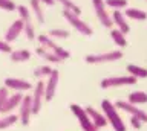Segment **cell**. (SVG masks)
Returning <instances> with one entry per match:
<instances>
[{
  "label": "cell",
  "instance_id": "4316f807",
  "mask_svg": "<svg viewBox=\"0 0 147 131\" xmlns=\"http://www.w3.org/2000/svg\"><path fill=\"white\" fill-rule=\"evenodd\" d=\"M48 35L54 40H64V38H69L71 37V32L67 29H60V28H54V29H49Z\"/></svg>",
  "mask_w": 147,
  "mask_h": 131
},
{
  "label": "cell",
  "instance_id": "3957f363",
  "mask_svg": "<svg viewBox=\"0 0 147 131\" xmlns=\"http://www.w3.org/2000/svg\"><path fill=\"white\" fill-rule=\"evenodd\" d=\"M17 11H18V15H20V20L23 21V32H25L26 38L29 41L35 40V26H34V21H32L34 17H32L31 11L25 5H18Z\"/></svg>",
  "mask_w": 147,
  "mask_h": 131
},
{
  "label": "cell",
  "instance_id": "d6986e66",
  "mask_svg": "<svg viewBox=\"0 0 147 131\" xmlns=\"http://www.w3.org/2000/svg\"><path fill=\"white\" fill-rule=\"evenodd\" d=\"M35 52H37V55H38L40 58H43L45 61H48L49 64H60L61 63V60L55 55L54 52H51V51H48V49H45V47H37L35 49Z\"/></svg>",
  "mask_w": 147,
  "mask_h": 131
},
{
  "label": "cell",
  "instance_id": "484cf974",
  "mask_svg": "<svg viewBox=\"0 0 147 131\" xmlns=\"http://www.w3.org/2000/svg\"><path fill=\"white\" fill-rule=\"evenodd\" d=\"M18 120V114H5L0 117V130H6L9 126H14Z\"/></svg>",
  "mask_w": 147,
  "mask_h": 131
},
{
  "label": "cell",
  "instance_id": "8fae6325",
  "mask_svg": "<svg viewBox=\"0 0 147 131\" xmlns=\"http://www.w3.org/2000/svg\"><path fill=\"white\" fill-rule=\"evenodd\" d=\"M58 81H60V72L57 69H54L52 73L48 76V79L45 82V101H52L54 99L57 87H58Z\"/></svg>",
  "mask_w": 147,
  "mask_h": 131
},
{
  "label": "cell",
  "instance_id": "9c48e42d",
  "mask_svg": "<svg viewBox=\"0 0 147 131\" xmlns=\"http://www.w3.org/2000/svg\"><path fill=\"white\" fill-rule=\"evenodd\" d=\"M113 104H115V107H117L118 110L127 113V114H130V116H135V117H138V119H141L142 122H147V111H144L142 108L135 105V104H132L129 101H121V99L117 101V102H113Z\"/></svg>",
  "mask_w": 147,
  "mask_h": 131
},
{
  "label": "cell",
  "instance_id": "7a4b0ae2",
  "mask_svg": "<svg viewBox=\"0 0 147 131\" xmlns=\"http://www.w3.org/2000/svg\"><path fill=\"white\" fill-rule=\"evenodd\" d=\"M37 40H38V43H40L41 47H45V49H48V51L54 52L61 61L69 60V58H71V53H69L66 49H63L61 46H58V44L54 41V38H51L48 34H41V35H38V37H37Z\"/></svg>",
  "mask_w": 147,
  "mask_h": 131
},
{
  "label": "cell",
  "instance_id": "d6a6232c",
  "mask_svg": "<svg viewBox=\"0 0 147 131\" xmlns=\"http://www.w3.org/2000/svg\"><path fill=\"white\" fill-rule=\"evenodd\" d=\"M130 124H132V126L135 130H140L141 125L144 124V122H142L141 119H138V117H135V116H130Z\"/></svg>",
  "mask_w": 147,
  "mask_h": 131
},
{
  "label": "cell",
  "instance_id": "7c38bea8",
  "mask_svg": "<svg viewBox=\"0 0 147 131\" xmlns=\"http://www.w3.org/2000/svg\"><path fill=\"white\" fill-rule=\"evenodd\" d=\"M32 116V99L31 96H23V101L18 107V120L22 122L23 126H26L31 120Z\"/></svg>",
  "mask_w": 147,
  "mask_h": 131
},
{
  "label": "cell",
  "instance_id": "f546056e",
  "mask_svg": "<svg viewBox=\"0 0 147 131\" xmlns=\"http://www.w3.org/2000/svg\"><path fill=\"white\" fill-rule=\"evenodd\" d=\"M8 98H9V88H6L3 85V87H0V113H2L5 104H6V101H8Z\"/></svg>",
  "mask_w": 147,
  "mask_h": 131
},
{
  "label": "cell",
  "instance_id": "d4e9b609",
  "mask_svg": "<svg viewBox=\"0 0 147 131\" xmlns=\"http://www.w3.org/2000/svg\"><path fill=\"white\" fill-rule=\"evenodd\" d=\"M127 72L129 75L135 76V78H147V69L136 64H129L127 66Z\"/></svg>",
  "mask_w": 147,
  "mask_h": 131
},
{
  "label": "cell",
  "instance_id": "52a82bcc",
  "mask_svg": "<svg viewBox=\"0 0 147 131\" xmlns=\"http://www.w3.org/2000/svg\"><path fill=\"white\" fill-rule=\"evenodd\" d=\"M92 6H94V11H95V15L98 21L101 23V26L107 29H112L113 26V21H112V17L109 15L107 12V6H106V2L104 0H92Z\"/></svg>",
  "mask_w": 147,
  "mask_h": 131
},
{
  "label": "cell",
  "instance_id": "44dd1931",
  "mask_svg": "<svg viewBox=\"0 0 147 131\" xmlns=\"http://www.w3.org/2000/svg\"><path fill=\"white\" fill-rule=\"evenodd\" d=\"M124 15L129 17V19H132V20H136V21L147 20V12L142 11V9H138V8H126Z\"/></svg>",
  "mask_w": 147,
  "mask_h": 131
},
{
  "label": "cell",
  "instance_id": "5bb4252c",
  "mask_svg": "<svg viewBox=\"0 0 147 131\" xmlns=\"http://www.w3.org/2000/svg\"><path fill=\"white\" fill-rule=\"evenodd\" d=\"M86 110V113L87 114H89V117H90V120L94 122V125L96 126V128H103V126H106L109 124L107 122V119H106V116H104V113H100L98 110H96V108H94V107H86L84 108Z\"/></svg>",
  "mask_w": 147,
  "mask_h": 131
},
{
  "label": "cell",
  "instance_id": "ac0fdd59",
  "mask_svg": "<svg viewBox=\"0 0 147 131\" xmlns=\"http://www.w3.org/2000/svg\"><path fill=\"white\" fill-rule=\"evenodd\" d=\"M29 6H31V14L37 20V23L43 25L45 23V12H43V8H41V2L40 0H31Z\"/></svg>",
  "mask_w": 147,
  "mask_h": 131
},
{
  "label": "cell",
  "instance_id": "6da1fadb",
  "mask_svg": "<svg viewBox=\"0 0 147 131\" xmlns=\"http://www.w3.org/2000/svg\"><path fill=\"white\" fill-rule=\"evenodd\" d=\"M101 110H103L106 119H107V122L115 131H126L127 130L126 125H124L123 117L119 116V113H118V108L115 107V104H112L109 99H104V101L101 102Z\"/></svg>",
  "mask_w": 147,
  "mask_h": 131
},
{
  "label": "cell",
  "instance_id": "277c9868",
  "mask_svg": "<svg viewBox=\"0 0 147 131\" xmlns=\"http://www.w3.org/2000/svg\"><path fill=\"white\" fill-rule=\"evenodd\" d=\"M63 17L66 19L67 23L71 25L72 28L77 31V32H80L81 35L90 37V35L94 34V31H92V28H90V26L86 23L84 20H81V19H80V15L74 14V12H71V11H64V9H63Z\"/></svg>",
  "mask_w": 147,
  "mask_h": 131
},
{
  "label": "cell",
  "instance_id": "ffe728a7",
  "mask_svg": "<svg viewBox=\"0 0 147 131\" xmlns=\"http://www.w3.org/2000/svg\"><path fill=\"white\" fill-rule=\"evenodd\" d=\"M31 58V52L28 49H18V51H12L9 53V60L12 63H25Z\"/></svg>",
  "mask_w": 147,
  "mask_h": 131
},
{
  "label": "cell",
  "instance_id": "9a60e30c",
  "mask_svg": "<svg viewBox=\"0 0 147 131\" xmlns=\"http://www.w3.org/2000/svg\"><path fill=\"white\" fill-rule=\"evenodd\" d=\"M23 32V21L18 19L16 21H12L11 25H9V28L6 31V34H5V41L11 43V41H16L18 38V35Z\"/></svg>",
  "mask_w": 147,
  "mask_h": 131
},
{
  "label": "cell",
  "instance_id": "30bf717a",
  "mask_svg": "<svg viewBox=\"0 0 147 131\" xmlns=\"http://www.w3.org/2000/svg\"><path fill=\"white\" fill-rule=\"evenodd\" d=\"M31 99H32V114H38L41 110V105H43V101H45V82L43 81H38L35 84L34 90H32V94H31Z\"/></svg>",
  "mask_w": 147,
  "mask_h": 131
},
{
  "label": "cell",
  "instance_id": "5b68a950",
  "mask_svg": "<svg viewBox=\"0 0 147 131\" xmlns=\"http://www.w3.org/2000/svg\"><path fill=\"white\" fill-rule=\"evenodd\" d=\"M123 58L121 51H110V52H103V53H90L84 58L87 64H106V63H113Z\"/></svg>",
  "mask_w": 147,
  "mask_h": 131
},
{
  "label": "cell",
  "instance_id": "83f0119b",
  "mask_svg": "<svg viewBox=\"0 0 147 131\" xmlns=\"http://www.w3.org/2000/svg\"><path fill=\"white\" fill-rule=\"evenodd\" d=\"M104 2H106V6H110L113 11H121L129 5L127 0H104Z\"/></svg>",
  "mask_w": 147,
  "mask_h": 131
},
{
  "label": "cell",
  "instance_id": "2e32d148",
  "mask_svg": "<svg viewBox=\"0 0 147 131\" xmlns=\"http://www.w3.org/2000/svg\"><path fill=\"white\" fill-rule=\"evenodd\" d=\"M22 101H23V93H20V92L12 93L11 96L8 98L6 104H5V107H3V110H2V114H9V113H12L16 108L20 107V102Z\"/></svg>",
  "mask_w": 147,
  "mask_h": 131
},
{
  "label": "cell",
  "instance_id": "836d02e7",
  "mask_svg": "<svg viewBox=\"0 0 147 131\" xmlns=\"http://www.w3.org/2000/svg\"><path fill=\"white\" fill-rule=\"evenodd\" d=\"M43 5H48V6H54L55 5V0H40Z\"/></svg>",
  "mask_w": 147,
  "mask_h": 131
},
{
  "label": "cell",
  "instance_id": "4dcf8cb0",
  "mask_svg": "<svg viewBox=\"0 0 147 131\" xmlns=\"http://www.w3.org/2000/svg\"><path fill=\"white\" fill-rule=\"evenodd\" d=\"M0 9L3 11H16L17 9V5L12 2V0H0Z\"/></svg>",
  "mask_w": 147,
  "mask_h": 131
},
{
  "label": "cell",
  "instance_id": "e0dca14e",
  "mask_svg": "<svg viewBox=\"0 0 147 131\" xmlns=\"http://www.w3.org/2000/svg\"><path fill=\"white\" fill-rule=\"evenodd\" d=\"M112 21H113V25H117V28L121 31L123 34H129L130 26H129L127 20H126V15H124L121 11H113L112 12Z\"/></svg>",
  "mask_w": 147,
  "mask_h": 131
},
{
  "label": "cell",
  "instance_id": "8992f818",
  "mask_svg": "<svg viewBox=\"0 0 147 131\" xmlns=\"http://www.w3.org/2000/svg\"><path fill=\"white\" fill-rule=\"evenodd\" d=\"M71 111H72V114L77 117V120H78V124H80L83 131H98V128L94 125V122L90 120L89 114H87L86 110L81 105H78V104H72V105H71Z\"/></svg>",
  "mask_w": 147,
  "mask_h": 131
},
{
  "label": "cell",
  "instance_id": "603a6c76",
  "mask_svg": "<svg viewBox=\"0 0 147 131\" xmlns=\"http://www.w3.org/2000/svg\"><path fill=\"white\" fill-rule=\"evenodd\" d=\"M55 2H58L60 5L63 6L64 11H71V12H74V14H77V15H81V8L78 6L74 0H55Z\"/></svg>",
  "mask_w": 147,
  "mask_h": 131
},
{
  "label": "cell",
  "instance_id": "4fadbf2b",
  "mask_svg": "<svg viewBox=\"0 0 147 131\" xmlns=\"http://www.w3.org/2000/svg\"><path fill=\"white\" fill-rule=\"evenodd\" d=\"M5 87L9 90H14V92H20V93L34 88L29 81H25L20 78H6L5 79Z\"/></svg>",
  "mask_w": 147,
  "mask_h": 131
},
{
  "label": "cell",
  "instance_id": "ba28073f",
  "mask_svg": "<svg viewBox=\"0 0 147 131\" xmlns=\"http://www.w3.org/2000/svg\"><path fill=\"white\" fill-rule=\"evenodd\" d=\"M138 78L132 75L127 76H109L101 81V88H112V87H123V85H133L136 84Z\"/></svg>",
  "mask_w": 147,
  "mask_h": 131
},
{
  "label": "cell",
  "instance_id": "cb8c5ba5",
  "mask_svg": "<svg viewBox=\"0 0 147 131\" xmlns=\"http://www.w3.org/2000/svg\"><path fill=\"white\" fill-rule=\"evenodd\" d=\"M129 102L135 104V105L147 104V93L146 92H132L129 94Z\"/></svg>",
  "mask_w": 147,
  "mask_h": 131
},
{
  "label": "cell",
  "instance_id": "f1b7e54d",
  "mask_svg": "<svg viewBox=\"0 0 147 131\" xmlns=\"http://www.w3.org/2000/svg\"><path fill=\"white\" fill-rule=\"evenodd\" d=\"M52 67L51 66H40L34 70V76L35 78H48V76L52 73Z\"/></svg>",
  "mask_w": 147,
  "mask_h": 131
},
{
  "label": "cell",
  "instance_id": "1f68e13d",
  "mask_svg": "<svg viewBox=\"0 0 147 131\" xmlns=\"http://www.w3.org/2000/svg\"><path fill=\"white\" fill-rule=\"evenodd\" d=\"M11 52H12L11 43L5 41V40H0V53H11Z\"/></svg>",
  "mask_w": 147,
  "mask_h": 131
},
{
  "label": "cell",
  "instance_id": "7402d4cb",
  "mask_svg": "<svg viewBox=\"0 0 147 131\" xmlns=\"http://www.w3.org/2000/svg\"><path fill=\"white\" fill-rule=\"evenodd\" d=\"M110 38L113 40V43L118 47H126L127 46V40H126V34H123L119 29H110Z\"/></svg>",
  "mask_w": 147,
  "mask_h": 131
}]
</instances>
